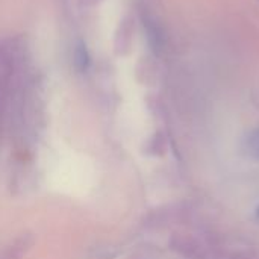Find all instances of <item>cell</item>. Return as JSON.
I'll return each mask as SVG.
<instances>
[{"label":"cell","mask_w":259,"mask_h":259,"mask_svg":"<svg viewBox=\"0 0 259 259\" xmlns=\"http://www.w3.org/2000/svg\"><path fill=\"white\" fill-rule=\"evenodd\" d=\"M249 150L256 159H259V131L250 135V138H249Z\"/></svg>","instance_id":"7a4b0ae2"},{"label":"cell","mask_w":259,"mask_h":259,"mask_svg":"<svg viewBox=\"0 0 259 259\" xmlns=\"http://www.w3.org/2000/svg\"><path fill=\"white\" fill-rule=\"evenodd\" d=\"M74 62L79 71H85L90 65V55L85 44H79L74 50Z\"/></svg>","instance_id":"6da1fadb"},{"label":"cell","mask_w":259,"mask_h":259,"mask_svg":"<svg viewBox=\"0 0 259 259\" xmlns=\"http://www.w3.org/2000/svg\"><path fill=\"white\" fill-rule=\"evenodd\" d=\"M258 215H259V208H258Z\"/></svg>","instance_id":"3957f363"}]
</instances>
